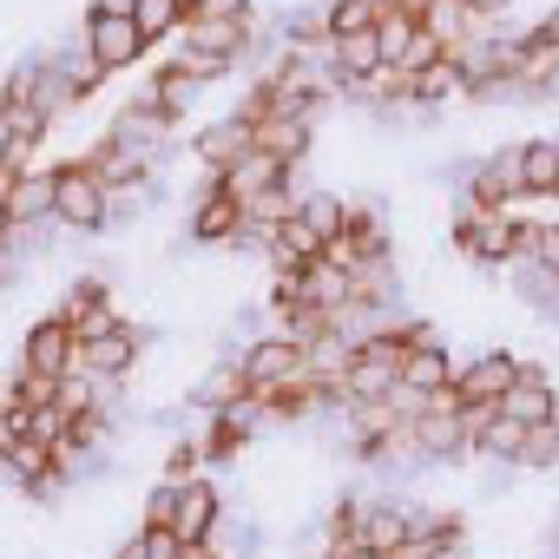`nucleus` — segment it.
Masks as SVG:
<instances>
[{"label": "nucleus", "mask_w": 559, "mask_h": 559, "mask_svg": "<svg viewBox=\"0 0 559 559\" xmlns=\"http://www.w3.org/2000/svg\"><path fill=\"white\" fill-rule=\"evenodd\" d=\"M454 250H461L467 263H480V270L526 263V250H533V217L467 204V211H454Z\"/></svg>", "instance_id": "f257e3e1"}, {"label": "nucleus", "mask_w": 559, "mask_h": 559, "mask_svg": "<svg viewBox=\"0 0 559 559\" xmlns=\"http://www.w3.org/2000/svg\"><path fill=\"white\" fill-rule=\"evenodd\" d=\"M53 217L67 224V237H99L112 230V191L86 158L53 165Z\"/></svg>", "instance_id": "f03ea898"}, {"label": "nucleus", "mask_w": 559, "mask_h": 559, "mask_svg": "<svg viewBox=\"0 0 559 559\" xmlns=\"http://www.w3.org/2000/svg\"><path fill=\"white\" fill-rule=\"evenodd\" d=\"M80 40L93 47V60H99L106 73H126V67H139V60L152 53V34L132 21L126 0H93V8H86V27H80Z\"/></svg>", "instance_id": "7ed1b4c3"}, {"label": "nucleus", "mask_w": 559, "mask_h": 559, "mask_svg": "<svg viewBox=\"0 0 559 559\" xmlns=\"http://www.w3.org/2000/svg\"><path fill=\"white\" fill-rule=\"evenodd\" d=\"M237 362H243V376H250V395H263V402L317 376V369H310V349H304L297 336H257V343H243Z\"/></svg>", "instance_id": "20e7f679"}, {"label": "nucleus", "mask_w": 559, "mask_h": 559, "mask_svg": "<svg viewBox=\"0 0 559 559\" xmlns=\"http://www.w3.org/2000/svg\"><path fill=\"white\" fill-rule=\"evenodd\" d=\"M47 132H53V119L8 93V106H0V139H8V152H0V185H14V178L34 171V152L47 145Z\"/></svg>", "instance_id": "39448f33"}, {"label": "nucleus", "mask_w": 559, "mask_h": 559, "mask_svg": "<svg viewBox=\"0 0 559 559\" xmlns=\"http://www.w3.org/2000/svg\"><path fill=\"white\" fill-rule=\"evenodd\" d=\"M21 362L40 369V376H53V382H67V376L80 369V336H73V323H67L60 310L40 317V323L27 330V343H21Z\"/></svg>", "instance_id": "423d86ee"}, {"label": "nucleus", "mask_w": 559, "mask_h": 559, "mask_svg": "<svg viewBox=\"0 0 559 559\" xmlns=\"http://www.w3.org/2000/svg\"><path fill=\"white\" fill-rule=\"evenodd\" d=\"M250 152H257V126H250L243 112H224V119H211V126L191 132V158L211 165V171H230V165L250 158Z\"/></svg>", "instance_id": "0eeeda50"}, {"label": "nucleus", "mask_w": 559, "mask_h": 559, "mask_svg": "<svg viewBox=\"0 0 559 559\" xmlns=\"http://www.w3.org/2000/svg\"><path fill=\"white\" fill-rule=\"evenodd\" d=\"M520 356H507V349H487V356H474L461 376H454V395L467 402V408H500V395L520 382Z\"/></svg>", "instance_id": "6e6552de"}, {"label": "nucleus", "mask_w": 559, "mask_h": 559, "mask_svg": "<svg viewBox=\"0 0 559 559\" xmlns=\"http://www.w3.org/2000/svg\"><path fill=\"white\" fill-rule=\"evenodd\" d=\"M217 526H224V493H217L211 474H191L185 493H178V520H171V533H178L185 546H211Z\"/></svg>", "instance_id": "1a4fd4ad"}, {"label": "nucleus", "mask_w": 559, "mask_h": 559, "mask_svg": "<svg viewBox=\"0 0 559 559\" xmlns=\"http://www.w3.org/2000/svg\"><path fill=\"white\" fill-rule=\"evenodd\" d=\"M139 356H145V330H139V323H112L99 343L80 349V369L99 376V382H126V376L139 369Z\"/></svg>", "instance_id": "9d476101"}, {"label": "nucleus", "mask_w": 559, "mask_h": 559, "mask_svg": "<svg viewBox=\"0 0 559 559\" xmlns=\"http://www.w3.org/2000/svg\"><path fill=\"white\" fill-rule=\"evenodd\" d=\"M178 40H185V53H198V60H230V67H237V60L250 53L257 27H250V21H211V14H191Z\"/></svg>", "instance_id": "9b49d317"}, {"label": "nucleus", "mask_w": 559, "mask_h": 559, "mask_svg": "<svg viewBox=\"0 0 559 559\" xmlns=\"http://www.w3.org/2000/svg\"><path fill=\"white\" fill-rule=\"evenodd\" d=\"M0 217H8V230H40L53 224V165L47 171H27L14 185H0Z\"/></svg>", "instance_id": "f8f14e48"}, {"label": "nucleus", "mask_w": 559, "mask_h": 559, "mask_svg": "<svg viewBox=\"0 0 559 559\" xmlns=\"http://www.w3.org/2000/svg\"><path fill=\"white\" fill-rule=\"evenodd\" d=\"M500 415L507 421H520V428H539V421H559V389L546 382V369H520V382L500 395Z\"/></svg>", "instance_id": "ddd939ff"}, {"label": "nucleus", "mask_w": 559, "mask_h": 559, "mask_svg": "<svg viewBox=\"0 0 559 559\" xmlns=\"http://www.w3.org/2000/svg\"><path fill=\"white\" fill-rule=\"evenodd\" d=\"M257 145L276 152L284 165H304L310 145H317V112H270V119H257Z\"/></svg>", "instance_id": "4468645a"}, {"label": "nucleus", "mask_w": 559, "mask_h": 559, "mask_svg": "<svg viewBox=\"0 0 559 559\" xmlns=\"http://www.w3.org/2000/svg\"><path fill=\"white\" fill-rule=\"evenodd\" d=\"M237 230H243V204L230 191L191 198V243H237Z\"/></svg>", "instance_id": "2eb2a0df"}, {"label": "nucleus", "mask_w": 559, "mask_h": 559, "mask_svg": "<svg viewBox=\"0 0 559 559\" xmlns=\"http://www.w3.org/2000/svg\"><path fill=\"white\" fill-rule=\"evenodd\" d=\"M330 67H336V80L343 86H362V80H376L389 60H382V40H376V27L369 34H343V40H330Z\"/></svg>", "instance_id": "dca6fc26"}, {"label": "nucleus", "mask_w": 559, "mask_h": 559, "mask_svg": "<svg viewBox=\"0 0 559 559\" xmlns=\"http://www.w3.org/2000/svg\"><path fill=\"white\" fill-rule=\"evenodd\" d=\"M243 395H250V376H243V362H217V369H204V376L191 382V395H185V402H198V408L224 415V408H237Z\"/></svg>", "instance_id": "f3484780"}, {"label": "nucleus", "mask_w": 559, "mask_h": 559, "mask_svg": "<svg viewBox=\"0 0 559 559\" xmlns=\"http://www.w3.org/2000/svg\"><path fill=\"white\" fill-rule=\"evenodd\" d=\"M454 356L441 349V343H415L408 349V362H402V382L408 389H421V395H441V389H454Z\"/></svg>", "instance_id": "a211bd4d"}, {"label": "nucleus", "mask_w": 559, "mask_h": 559, "mask_svg": "<svg viewBox=\"0 0 559 559\" xmlns=\"http://www.w3.org/2000/svg\"><path fill=\"white\" fill-rule=\"evenodd\" d=\"M145 99H158V106H165L171 119H185V112H191V106L204 99V80H198V73L185 67V60H171V67H158V80L145 86Z\"/></svg>", "instance_id": "6ab92c4d"}, {"label": "nucleus", "mask_w": 559, "mask_h": 559, "mask_svg": "<svg viewBox=\"0 0 559 559\" xmlns=\"http://www.w3.org/2000/svg\"><path fill=\"white\" fill-rule=\"evenodd\" d=\"M520 178H526V198H559V139H526Z\"/></svg>", "instance_id": "aec40b11"}, {"label": "nucleus", "mask_w": 559, "mask_h": 559, "mask_svg": "<svg viewBox=\"0 0 559 559\" xmlns=\"http://www.w3.org/2000/svg\"><path fill=\"white\" fill-rule=\"evenodd\" d=\"M467 93V80H461V60L448 53V60H435L428 73H408V99L428 112V106H441V99H461Z\"/></svg>", "instance_id": "412c9836"}, {"label": "nucleus", "mask_w": 559, "mask_h": 559, "mask_svg": "<svg viewBox=\"0 0 559 559\" xmlns=\"http://www.w3.org/2000/svg\"><path fill=\"white\" fill-rule=\"evenodd\" d=\"M297 217L323 237V243H336L343 230H349V204L336 198V191H304V204H297Z\"/></svg>", "instance_id": "4be33fe9"}, {"label": "nucleus", "mask_w": 559, "mask_h": 559, "mask_svg": "<svg viewBox=\"0 0 559 559\" xmlns=\"http://www.w3.org/2000/svg\"><path fill=\"white\" fill-rule=\"evenodd\" d=\"M132 8V21L152 34V40H165V34H185V21H191V8L185 0H126Z\"/></svg>", "instance_id": "5701e85b"}, {"label": "nucleus", "mask_w": 559, "mask_h": 559, "mask_svg": "<svg viewBox=\"0 0 559 559\" xmlns=\"http://www.w3.org/2000/svg\"><path fill=\"white\" fill-rule=\"evenodd\" d=\"M520 448H526V428H520V421H507V415H493V421L480 428V441H474V454H480V461H507V467L520 461Z\"/></svg>", "instance_id": "b1692460"}, {"label": "nucleus", "mask_w": 559, "mask_h": 559, "mask_svg": "<svg viewBox=\"0 0 559 559\" xmlns=\"http://www.w3.org/2000/svg\"><path fill=\"white\" fill-rule=\"evenodd\" d=\"M520 474H546V467H559V421H539V428H526V448H520V461H513Z\"/></svg>", "instance_id": "393cba45"}, {"label": "nucleus", "mask_w": 559, "mask_h": 559, "mask_svg": "<svg viewBox=\"0 0 559 559\" xmlns=\"http://www.w3.org/2000/svg\"><path fill=\"white\" fill-rule=\"evenodd\" d=\"M376 14H382V0H330V40H343V34H369Z\"/></svg>", "instance_id": "a878e982"}, {"label": "nucleus", "mask_w": 559, "mask_h": 559, "mask_svg": "<svg viewBox=\"0 0 559 559\" xmlns=\"http://www.w3.org/2000/svg\"><path fill=\"white\" fill-rule=\"evenodd\" d=\"M178 493H185V480H178V474L152 480V493H145V526H171V520H178Z\"/></svg>", "instance_id": "bb28decb"}, {"label": "nucleus", "mask_w": 559, "mask_h": 559, "mask_svg": "<svg viewBox=\"0 0 559 559\" xmlns=\"http://www.w3.org/2000/svg\"><path fill=\"white\" fill-rule=\"evenodd\" d=\"M526 263H539V270L559 276V217H533V250H526Z\"/></svg>", "instance_id": "cd10ccee"}, {"label": "nucleus", "mask_w": 559, "mask_h": 559, "mask_svg": "<svg viewBox=\"0 0 559 559\" xmlns=\"http://www.w3.org/2000/svg\"><path fill=\"white\" fill-rule=\"evenodd\" d=\"M112 559H158V552H152V539H145V526H139L132 539H119V552H112Z\"/></svg>", "instance_id": "c85d7f7f"}, {"label": "nucleus", "mask_w": 559, "mask_h": 559, "mask_svg": "<svg viewBox=\"0 0 559 559\" xmlns=\"http://www.w3.org/2000/svg\"><path fill=\"white\" fill-rule=\"evenodd\" d=\"M533 40H539V47H552V53H559V8H552V14H546V21H539V27H533Z\"/></svg>", "instance_id": "c756f323"}, {"label": "nucleus", "mask_w": 559, "mask_h": 559, "mask_svg": "<svg viewBox=\"0 0 559 559\" xmlns=\"http://www.w3.org/2000/svg\"><path fill=\"white\" fill-rule=\"evenodd\" d=\"M467 8H474V14H480V21H500V14H507V8H513V0H467Z\"/></svg>", "instance_id": "7c9ffc66"}, {"label": "nucleus", "mask_w": 559, "mask_h": 559, "mask_svg": "<svg viewBox=\"0 0 559 559\" xmlns=\"http://www.w3.org/2000/svg\"><path fill=\"white\" fill-rule=\"evenodd\" d=\"M185 8H191V14H198V8H211V0H185Z\"/></svg>", "instance_id": "2f4dec72"}]
</instances>
